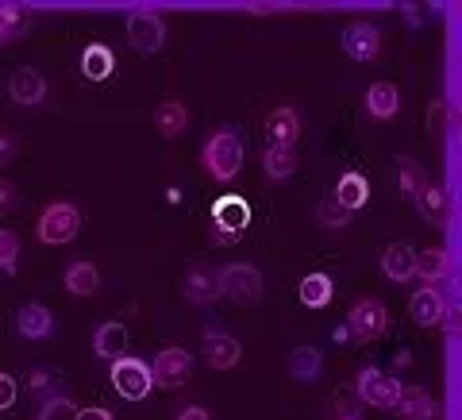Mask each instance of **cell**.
<instances>
[{
    "label": "cell",
    "mask_w": 462,
    "mask_h": 420,
    "mask_svg": "<svg viewBox=\"0 0 462 420\" xmlns=\"http://www.w3.org/2000/svg\"><path fill=\"white\" fill-rule=\"evenodd\" d=\"M339 420H358V416H355V413H346V416H339Z\"/></svg>",
    "instance_id": "cell-42"
},
{
    "label": "cell",
    "mask_w": 462,
    "mask_h": 420,
    "mask_svg": "<svg viewBox=\"0 0 462 420\" xmlns=\"http://www.w3.org/2000/svg\"><path fill=\"white\" fill-rule=\"evenodd\" d=\"M247 224H251V209H247V201H243V197H224V201H216V209H212V228L239 236V231L247 228Z\"/></svg>",
    "instance_id": "cell-16"
},
{
    "label": "cell",
    "mask_w": 462,
    "mask_h": 420,
    "mask_svg": "<svg viewBox=\"0 0 462 420\" xmlns=\"http://www.w3.org/2000/svg\"><path fill=\"white\" fill-rule=\"evenodd\" d=\"M412 274H420L424 285H436V282H443L447 274H451V258H447L443 247L416 251V270H412Z\"/></svg>",
    "instance_id": "cell-24"
},
{
    "label": "cell",
    "mask_w": 462,
    "mask_h": 420,
    "mask_svg": "<svg viewBox=\"0 0 462 420\" xmlns=\"http://www.w3.org/2000/svg\"><path fill=\"white\" fill-rule=\"evenodd\" d=\"M16 258H20V236L8 228H0V270L16 274Z\"/></svg>",
    "instance_id": "cell-34"
},
{
    "label": "cell",
    "mask_w": 462,
    "mask_h": 420,
    "mask_svg": "<svg viewBox=\"0 0 462 420\" xmlns=\"http://www.w3.org/2000/svg\"><path fill=\"white\" fill-rule=\"evenodd\" d=\"M12 401H16V378L0 374V409H12Z\"/></svg>",
    "instance_id": "cell-37"
},
{
    "label": "cell",
    "mask_w": 462,
    "mask_h": 420,
    "mask_svg": "<svg viewBox=\"0 0 462 420\" xmlns=\"http://www.w3.org/2000/svg\"><path fill=\"white\" fill-rule=\"evenodd\" d=\"M355 389H358V397H363L366 405H378V409H393L401 382H393V378H389V374H382V370L366 367V370H358Z\"/></svg>",
    "instance_id": "cell-9"
},
{
    "label": "cell",
    "mask_w": 462,
    "mask_h": 420,
    "mask_svg": "<svg viewBox=\"0 0 462 420\" xmlns=\"http://www.w3.org/2000/svg\"><path fill=\"white\" fill-rule=\"evenodd\" d=\"M127 42H132L139 54L162 51V42H166L162 16H158V12H147V8H135L132 16H127Z\"/></svg>",
    "instance_id": "cell-6"
},
{
    "label": "cell",
    "mask_w": 462,
    "mask_h": 420,
    "mask_svg": "<svg viewBox=\"0 0 462 420\" xmlns=\"http://www.w3.org/2000/svg\"><path fill=\"white\" fill-rule=\"evenodd\" d=\"M154 124H158V132H162L166 139H173V135L185 132V124H189V112H185L181 100H166V105H158Z\"/></svg>",
    "instance_id": "cell-26"
},
{
    "label": "cell",
    "mask_w": 462,
    "mask_h": 420,
    "mask_svg": "<svg viewBox=\"0 0 462 420\" xmlns=\"http://www.w3.org/2000/svg\"><path fill=\"white\" fill-rule=\"evenodd\" d=\"M412 270H416V251L409 243H389L382 251V274L389 282H409Z\"/></svg>",
    "instance_id": "cell-18"
},
{
    "label": "cell",
    "mask_w": 462,
    "mask_h": 420,
    "mask_svg": "<svg viewBox=\"0 0 462 420\" xmlns=\"http://www.w3.org/2000/svg\"><path fill=\"white\" fill-rule=\"evenodd\" d=\"M178 420H212V413L200 405H185V409H178Z\"/></svg>",
    "instance_id": "cell-38"
},
{
    "label": "cell",
    "mask_w": 462,
    "mask_h": 420,
    "mask_svg": "<svg viewBox=\"0 0 462 420\" xmlns=\"http://www.w3.org/2000/svg\"><path fill=\"white\" fill-rule=\"evenodd\" d=\"M266 135H270V147H285V151H293V143L300 139V116L297 108H273L266 116Z\"/></svg>",
    "instance_id": "cell-13"
},
{
    "label": "cell",
    "mask_w": 462,
    "mask_h": 420,
    "mask_svg": "<svg viewBox=\"0 0 462 420\" xmlns=\"http://www.w3.org/2000/svg\"><path fill=\"white\" fill-rule=\"evenodd\" d=\"M78 420H112L108 409H78Z\"/></svg>",
    "instance_id": "cell-39"
},
{
    "label": "cell",
    "mask_w": 462,
    "mask_h": 420,
    "mask_svg": "<svg viewBox=\"0 0 462 420\" xmlns=\"http://www.w3.org/2000/svg\"><path fill=\"white\" fill-rule=\"evenodd\" d=\"M343 51H346V58H355V62H374V58L382 54L378 27H370V23H346L343 27Z\"/></svg>",
    "instance_id": "cell-10"
},
{
    "label": "cell",
    "mask_w": 462,
    "mask_h": 420,
    "mask_svg": "<svg viewBox=\"0 0 462 420\" xmlns=\"http://www.w3.org/2000/svg\"><path fill=\"white\" fill-rule=\"evenodd\" d=\"M16 331L23 340H47L51 331H54V316H51V309L47 305H23L20 313H16Z\"/></svg>",
    "instance_id": "cell-19"
},
{
    "label": "cell",
    "mask_w": 462,
    "mask_h": 420,
    "mask_svg": "<svg viewBox=\"0 0 462 420\" xmlns=\"http://www.w3.org/2000/svg\"><path fill=\"white\" fill-rule=\"evenodd\" d=\"M181 297H185V305H193V309L212 305V301L220 297V285H216V270L205 266V263H193L189 270H185V278H181Z\"/></svg>",
    "instance_id": "cell-8"
},
{
    "label": "cell",
    "mask_w": 462,
    "mask_h": 420,
    "mask_svg": "<svg viewBox=\"0 0 462 420\" xmlns=\"http://www.w3.org/2000/svg\"><path fill=\"white\" fill-rule=\"evenodd\" d=\"M328 301H331V278L328 274H309V278L300 282V305L324 309Z\"/></svg>",
    "instance_id": "cell-30"
},
{
    "label": "cell",
    "mask_w": 462,
    "mask_h": 420,
    "mask_svg": "<svg viewBox=\"0 0 462 420\" xmlns=\"http://www.w3.org/2000/svg\"><path fill=\"white\" fill-rule=\"evenodd\" d=\"M393 413L401 420H439V401L431 394H424L420 386H401L397 401H393Z\"/></svg>",
    "instance_id": "cell-11"
},
{
    "label": "cell",
    "mask_w": 462,
    "mask_h": 420,
    "mask_svg": "<svg viewBox=\"0 0 462 420\" xmlns=\"http://www.w3.org/2000/svg\"><path fill=\"white\" fill-rule=\"evenodd\" d=\"M216 285L236 305H258V297H263V274L247 263H227L224 270H216Z\"/></svg>",
    "instance_id": "cell-2"
},
{
    "label": "cell",
    "mask_w": 462,
    "mask_h": 420,
    "mask_svg": "<svg viewBox=\"0 0 462 420\" xmlns=\"http://www.w3.org/2000/svg\"><path fill=\"white\" fill-rule=\"evenodd\" d=\"M366 197H370V185H366L363 173H343L339 185H336V197H331V201H336L339 209L355 212V209L366 205Z\"/></svg>",
    "instance_id": "cell-23"
},
{
    "label": "cell",
    "mask_w": 462,
    "mask_h": 420,
    "mask_svg": "<svg viewBox=\"0 0 462 420\" xmlns=\"http://www.w3.org/2000/svg\"><path fill=\"white\" fill-rule=\"evenodd\" d=\"M397 108H401V97L389 81H374L366 89V112L374 116V120H393Z\"/></svg>",
    "instance_id": "cell-21"
},
{
    "label": "cell",
    "mask_w": 462,
    "mask_h": 420,
    "mask_svg": "<svg viewBox=\"0 0 462 420\" xmlns=\"http://www.w3.org/2000/svg\"><path fill=\"white\" fill-rule=\"evenodd\" d=\"M20 205V193H16V185H12L8 178H0V216H8L12 209Z\"/></svg>",
    "instance_id": "cell-35"
},
{
    "label": "cell",
    "mask_w": 462,
    "mask_h": 420,
    "mask_svg": "<svg viewBox=\"0 0 462 420\" xmlns=\"http://www.w3.org/2000/svg\"><path fill=\"white\" fill-rule=\"evenodd\" d=\"M47 378H51L47 370H35V374H32V389H42V386H51Z\"/></svg>",
    "instance_id": "cell-41"
},
{
    "label": "cell",
    "mask_w": 462,
    "mask_h": 420,
    "mask_svg": "<svg viewBox=\"0 0 462 420\" xmlns=\"http://www.w3.org/2000/svg\"><path fill=\"white\" fill-rule=\"evenodd\" d=\"M324 370V355L316 351V347H293L285 359V374L293 382H316Z\"/></svg>",
    "instance_id": "cell-17"
},
{
    "label": "cell",
    "mask_w": 462,
    "mask_h": 420,
    "mask_svg": "<svg viewBox=\"0 0 462 420\" xmlns=\"http://www.w3.org/2000/svg\"><path fill=\"white\" fill-rule=\"evenodd\" d=\"M189 374H193V355L185 351V347H166V351H158V359H154L151 382L162 389H173V386L189 382Z\"/></svg>",
    "instance_id": "cell-7"
},
{
    "label": "cell",
    "mask_w": 462,
    "mask_h": 420,
    "mask_svg": "<svg viewBox=\"0 0 462 420\" xmlns=\"http://www.w3.org/2000/svg\"><path fill=\"white\" fill-rule=\"evenodd\" d=\"M416 209H420V216L424 220H431V224H443L447 220V197H443V190L439 185H424L420 193H416Z\"/></svg>",
    "instance_id": "cell-29"
},
{
    "label": "cell",
    "mask_w": 462,
    "mask_h": 420,
    "mask_svg": "<svg viewBox=\"0 0 462 420\" xmlns=\"http://www.w3.org/2000/svg\"><path fill=\"white\" fill-rule=\"evenodd\" d=\"M66 289L74 297H97L100 294V274H97V266L93 263H69L66 266Z\"/></svg>",
    "instance_id": "cell-22"
},
{
    "label": "cell",
    "mask_w": 462,
    "mask_h": 420,
    "mask_svg": "<svg viewBox=\"0 0 462 420\" xmlns=\"http://www.w3.org/2000/svg\"><path fill=\"white\" fill-rule=\"evenodd\" d=\"M243 158H247V151H243V139L231 132V127L208 135L205 151H200V163H205V170L212 173L216 182H231V178H236V173L243 170Z\"/></svg>",
    "instance_id": "cell-1"
},
{
    "label": "cell",
    "mask_w": 462,
    "mask_h": 420,
    "mask_svg": "<svg viewBox=\"0 0 462 420\" xmlns=\"http://www.w3.org/2000/svg\"><path fill=\"white\" fill-rule=\"evenodd\" d=\"M316 224H320V228H328V231H339V228H346V224H351V212H346V209H339V205H336V201H331V197H324L320 205H316Z\"/></svg>",
    "instance_id": "cell-32"
},
{
    "label": "cell",
    "mask_w": 462,
    "mask_h": 420,
    "mask_svg": "<svg viewBox=\"0 0 462 420\" xmlns=\"http://www.w3.org/2000/svg\"><path fill=\"white\" fill-rule=\"evenodd\" d=\"M385 328H389V313H385V305L378 297L355 301L351 313H346V331H351V340H358V343L378 340Z\"/></svg>",
    "instance_id": "cell-4"
},
{
    "label": "cell",
    "mask_w": 462,
    "mask_h": 420,
    "mask_svg": "<svg viewBox=\"0 0 462 420\" xmlns=\"http://www.w3.org/2000/svg\"><path fill=\"white\" fill-rule=\"evenodd\" d=\"M93 351L100 355V359H124V351H127V328L124 324H100L97 331H93Z\"/></svg>",
    "instance_id": "cell-20"
},
{
    "label": "cell",
    "mask_w": 462,
    "mask_h": 420,
    "mask_svg": "<svg viewBox=\"0 0 462 420\" xmlns=\"http://www.w3.org/2000/svg\"><path fill=\"white\" fill-rule=\"evenodd\" d=\"M263 170H266V178L285 182V178H293L297 173V158H293V151H285V147H266Z\"/></svg>",
    "instance_id": "cell-28"
},
{
    "label": "cell",
    "mask_w": 462,
    "mask_h": 420,
    "mask_svg": "<svg viewBox=\"0 0 462 420\" xmlns=\"http://www.w3.org/2000/svg\"><path fill=\"white\" fill-rule=\"evenodd\" d=\"M35 420H78V405L69 401L66 394H54V397L42 401V409H39Z\"/></svg>",
    "instance_id": "cell-33"
},
{
    "label": "cell",
    "mask_w": 462,
    "mask_h": 420,
    "mask_svg": "<svg viewBox=\"0 0 462 420\" xmlns=\"http://www.w3.org/2000/svg\"><path fill=\"white\" fill-rule=\"evenodd\" d=\"M112 386H116V394L127 397V401H143L151 394V367L147 363H139V359L132 355H124V359H116L112 363Z\"/></svg>",
    "instance_id": "cell-5"
},
{
    "label": "cell",
    "mask_w": 462,
    "mask_h": 420,
    "mask_svg": "<svg viewBox=\"0 0 462 420\" xmlns=\"http://www.w3.org/2000/svg\"><path fill=\"white\" fill-rule=\"evenodd\" d=\"M8 93H12L16 105L35 108V105L47 100V78H42L39 70H32V66H20L16 74H12V81H8Z\"/></svg>",
    "instance_id": "cell-12"
},
{
    "label": "cell",
    "mask_w": 462,
    "mask_h": 420,
    "mask_svg": "<svg viewBox=\"0 0 462 420\" xmlns=\"http://www.w3.org/2000/svg\"><path fill=\"white\" fill-rule=\"evenodd\" d=\"M16 151H20V135L0 132V166H8L12 158H16Z\"/></svg>",
    "instance_id": "cell-36"
},
{
    "label": "cell",
    "mask_w": 462,
    "mask_h": 420,
    "mask_svg": "<svg viewBox=\"0 0 462 420\" xmlns=\"http://www.w3.org/2000/svg\"><path fill=\"white\" fill-rule=\"evenodd\" d=\"M27 27H32V12H23L16 5H5V8H0V47L16 42Z\"/></svg>",
    "instance_id": "cell-27"
},
{
    "label": "cell",
    "mask_w": 462,
    "mask_h": 420,
    "mask_svg": "<svg viewBox=\"0 0 462 420\" xmlns=\"http://www.w3.org/2000/svg\"><path fill=\"white\" fill-rule=\"evenodd\" d=\"M409 313H412V321L420 324V328H436L447 321V305H443V294L436 285H424V289H416L412 301H409Z\"/></svg>",
    "instance_id": "cell-14"
},
{
    "label": "cell",
    "mask_w": 462,
    "mask_h": 420,
    "mask_svg": "<svg viewBox=\"0 0 462 420\" xmlns=\"http://www.w3.org/2000/svg\"><path fill=\"white\" fill-rule=\"evenodd\" d=\"M397 178H401V193L409 197V201H416V193L428 185V178H424V170H420V163L416 158H397Z\"/></svg>",
    "instance_id": "cell-31"
},
{
    "label": "cell",
    "mask_w": 462,
    "mask_h": 420,
    "mask_svg": "<svg viewBox=\"0 0 462 420\" xmlns=\"http://www.w3.org/2000/svg\"><path fill=\"white\" fill-rule=\"evenodd\" d=\"M205 359L212 370H231L243 359V347L236 336H224V331H205Z\"/></svg>",
    "instance_id": "cell-15"
},
{
    "label": "cell",
    "mask_w": 462,
    "mask_h": 420,
    "mask_svg": "<svg viewBox=\"0 0 462 420\" xmlns=\"http://www.w3.org/2000/svg\"><path fill=\"white\" fill-rule=\"evenodd\" d=\"M239 236H231V231H220V228H212V243H236Z\"/></svg>",
    "instance_id": "cell-40"
},
{
    "label": "cell",
    "mask_w": 462,
    "mask_h": 420,
    "mask_svg": "<svg viewBox=\"0 0 462 420\" xmlns=\"http://www.w3.org/2000/svg\"><path fill=\"white\" fill-rule=\"evenodd\" d=\"M112 66H116V58H112L108 47H100V42L85 47V54H81V74L89 78V81H105L112 74Z\"/></svg>",
    "instance_id": "cell-25"
},
{
    "label": "cell",
    "mask_w": 462,
    "mask_h": 420,
    "mask_svg": "<svg viewBox=\"0 0 462 420\" xmlns=\"http://www.w3.org/2000/svg\"><path fill=\"white\" fill-rule=\"evenodd\" d=\"M81 231V212L69 205V201H54V205L42 209L39 216V239L51 243V247H62Z\"/></svg>",
    "instance_id": "cell-3"
}]
</instances>
